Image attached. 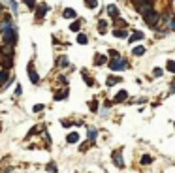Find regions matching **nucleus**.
I'll list each match as a JSON object with an SVG mask.
<instances>
[{
    "mask_svg": "<svg viewBox=\"0 0 175 173\" xmlns=\"http://www.w3.org/2000/svg\"><path fill=\"white\" fill-rule=\"evenodd\" d=\"M68 94H70V90H68V89H64V90H60V92H57V94H55V100H57V102H60V100H64V98H66Z\"/></svg>",
    "mask_w": 175,
    "mask_h": 173,
    "instance_id": "9d476101",
    "label": "nucleus"
},
{
    "mask_svg": "<svg viewBox=\"0 0 175 173\" xmlns=\"http://www.w3.org/2000/svg\"><path fill=\"white\" fill-rule=\"evenodd\" d=\"M166 68H168V72H175V62H173L171 58L166 62Z\"/></svg>",
    "mask_w": 175,
    "mask_h": 173,
    "instance_id": "393cba45",
    "label": "nucleus"
},
{
    "mask_svg": "<svg viewBox=\"0 0 175 173\" xmlns=\"http://www.w3.org/2000/svg\"><path fill=\"white\" fill-rule=\"evenodd\" d=\"M83 79L87 81V85H89V86H94V81H92V77H91V75H87V72L83 70Z\"/></svg>",
    "mask_w": 175,
    "mask_h": 173,
    "instance_id": "6ab92c4d",
    "label": "nucleus"
},
{
    "mask_svg": "<svg viewBox=\"0 0 175 173\" xmlns=\"http://www.w3.org/2000/svg\"><path fill=\"white\" fill-rule=\"evenodd\" d=\"M126 96H128V92H126V90H119V92H117V96H115L113 100H115L117 104H121V102H124V100H126Z\"/></svg>",
    "mask_w": 175,
    "mask_h": 173,
    "instance_id": "6e6552de",
    "label": "nucleus"
},
{
    "mask_svg": "<svg viewBox=\"0 0 175 173\" xmlns=\"http://www.w3.org/2000/svg\"><path fill=\"white\" fill-rule=\"evenodd\" d=\"M113 26H115V28H124V26H126V21H123V19H117Z\"/></svg>",
    "mask_w": 175,
    "mask_h": 173,
    "instance_id": "5701e85b",
    "label": "nucleus"
},
{
    "mask_svg": "<svg viewBox=\"0 0 175 173\" xmlns=\"http://www.w3.org/2000/svg\"><path fill=\"white\" fill-rule=\"evenodd\" d=\"M66 64H68L66 57H60V58H59V66H66Z\"/></svg>",
    "mask_w": 175,
    "mask_h": 173,
    "instance_id": "c756f323",
    "label": "nucleus"
},
{
    "mask_svg": "<svg viewBox=\"0 0 175 173\" xmlns=\"http://www.w3.org/2000/svg\"><path fill=\"white\" fill-rule=\"evenodd\" d=\"M23 4H27L30 9H34L36 8V0H23Z\"/></svg>",
    "mask_w": 175,
    "mask_h": 173,
    "instance_id": "bb28decb",
    "label": "nucleus"
},
{
    "mask_svg": "<svg viewBox=\"0 0 175 173\" xmlns=\"http://www.w3.org/2000/svg\"><path fill=\"white\" fill-rule=\"evenodd\" d=\"M59 81H60L62 85H66V83H68V81H66V77H62V75H60V77H59Z\"/></svg>",
    "mask_w": 175,
    "mask_h": 173,
    "instance_id": "f704fd0d",
    "label": "nucleus"
},
{
    "mask_svg": "<svg viewBox=\"0 0 175 173\" xmlns=\"http://www.w3.org/2000/svg\"><path fill=\"white\" fill-rule=\"evenodd\" d=\"M113 36H115V38H126L128 32H126L124 28H115V30H113Z\"/></svg>",
    "mask_w": 175,
    "mask_h": 173,
    "instance_id": "9b49d317",
    "label": "nucleus"
},
{
    "mask_svg": "<svg viewBox=\"0 0 175 173\" xmlns=\"http://www.w3.org/2000/svg\"><path fill=\"white\" fill-rule=\"evenodd\" d=\"M28 77H30V81L32 83H40V75H38V72H36V68H34V64H28Z\"/></svg>",
    "mask_w": 175,
    "mask_h": 173,
    "instance_id": "20e7f679",
    "label": "nucleus"
},
{
    "mask_svg": "<svg viewBox=\"0 0 175 173\" xmlns=\"http://www.w3.org/2000/svg\"><path fill=\"white\" fill-rule=\"evenodd\" d=\"M128 66V60L126 58H113L111 62H109V68H111L113 72H121Z\"/></svg>",
    "mask_w": 175,
    "mask_h": 173,
    "instance_id": "7ed1b4c3",
    "label": "nucleus"
},
{
    "mask_svg": "<svg viewBox=\"0 0 175 173\" xmlns=\"http://www.w3.org/2000/svg\"><path fill=\"white\" fill-rule=\"evenodd\" d=\"M96 136H98L96 128H89V139H91V141H94V139H96Z\"/></svg>",
    "mask_w": 175,
    "mask_h": 173,
    "instance_id": "4be33fe9",
    "label": "nucleus"
},
{
    "mask_svg": "<svg viewBox=\"0 0 175 173\" xmlns=\"http://www.w3.org/2000/svg\"><path fill=\"white\" fill-rule=\"evenodd\" d=\"M107 30V21H100V23H98V32H100V34H104V32Z\"/></svg>",
    "mask_w": 175,
    "mask_h": 173,
    "instance_id": "f3484780",
    "label": "nucleus"
},
{
    "mask_svg": "<svg viewBox=\"0 0 175 173\" xmlns=\"http://www.w3.org/2000/svg\"><path fill=\"white\" fill-rule=\"evenodd\" d=\"M143 53H145V47H143V45H138V47L132 49V55H134V57H141Z\"/></svg>",
    "mask_w": 175,
    "mask_h": 173,
    "instance_id": "2eb2a0df",
    "label": "nucleus"
},
{
    "mask_svg": "<svg viewBox=\"0 0 175 173\" xmlns=\"http://www.w3.org/2000/svg\"><path fill=\"white\" fill-rule=\"evenodd\" d=\"M66 141H68V143H77V141H79V134H77V132H72V134H68Z\"/></svg>",
    "mask_w": 175,
    "mask_h": 173,
    "instance_id": "ddd939ff",
    "label": "nucleus"
},
{
    "mask_svg": "<svg viewBox=\"0 0 175 173\" xmlns=\"http://www.w3.org/2000/svg\"><path fill=\"white\" fill-rule=\"evenodd\" d=\"M105 83H107V86H113L115 83H121V77H117V75H109V77L105 79Z\"/></svg>",
    "mask_w": 175,
    "mask_h": 173,
    "instance_id": "f8f14e48",
    "label": "nucleus"
},
{
    "mask_svg": "<svg viewBox=\"0 0 175 173\" xmlns=\"http://www.w3.org/2000/svg\"><path fill=\"white\" fill-rule=\"evenodd\" d=\"M145 36H143V32H139V30H136V32H132L130 34V41L132 43H136V41H139V40H143Z\"/></svg>",
    "mask_w": 175,
    "mask_h": 173,
    "instance_id": "0eeeda50",
    "label": "nucleus"
},
{
    "mask_svg": "<svg viewBox=\"0 0 175 173\" xmlns=\"http://www.w3.org/2000/svg\"><path fill=\"white\" fill-rule=\"evenodd\" d=\"M143 19H145V23H147L151 28H156V23L160 21V12H156V9H151L149 13L143 15Z\"/></svg>",
    "mask_w": 175,
    "mask_h": 173,
    "instance_id": "f03ea898",
    "label": "nucleus"
},
{
    "mask_svg": "<svg viewBox=\"0 0 175 173\" xmlns=\"http://www.w3.org/2000/svg\"><path fill=\"white\" fill-rule=\"evenodd\" d=\"M152 75H155V77H158V75H162V70H160V68H155V72H152Z\"/></svg>",
    "mask_w": 175,
    "mask_h": 173,
    "instance_id": "72a5a7b5",
    "label": "nucleus"
},
{
    "mask_svg": "<svg viewBox=\"0 0 175 173\" xmlns=\"http://www.w3.org/2000/svg\"><path fill=\"white\" fill-rule=\"evenodd\" d=\"M8 4H9V8H12L13 12H17V4L13 2V0H8Z\"/></svg>",
    "mask_w": 175,
    "mask_h": 173,
    "instance_id": "2f4dec72",
    "label": "nucleus"
},
{
    "mask_svg": "<svg viewBox=\"0 0 175 173\" xmlns=\"http://www.w3.org/2000/svg\"><path fill=\"white\" fill-rule=\"evenodd\" d=\"M40 111H43V105H41V104L34 105V113H40Z\"/></svg>",
    "mask_w": 175,
    "mask_h": 173,
    "instance_id": "473e14b6",
    "label": "nucleus"
},
{
    "mask_svg": "<svg viewBox=\"0 0 175 173\" xmlns=\"http://www.w3.org/2000/svg\"><path fill=\"white\" fill-rule=\"evenodd\" d=\"M77 43H81V45H87V43H89V38H87L85 34H79V36H77Z\"/></svg>",
    "mask_w": 175,
    "mask_h": 173,
    "instance_id": "aec40b11",
    "label": "nucleus"
},
{
    "mask_svg": "<svg viewBox=\"0 0 175 173\" xmlns=\"http://www.w3.org/2000/svg\"><path fill=\"white\" fill-rule=\"evenodd\" d=\"M2 40H4V45H9V47H13L15 43H17V28H15V25L12 26V28H8L6 32H2Z\"/></svg>",
    "mask_w": 175,
    "mask_h": 173,
    "instance_id": "f257e3e1",
    "label": "nucleus"
},
{
    "mask_svg": "<svg viewBox=\"0 0 175 173\" xmlns=\"http://www.w3.org/2000/svg\"><path fill=\"white\" fill-rule=\"evenodd\" d=\"M105 55H96L94 57V64H96V66H102V64H105Z\"/></svg>",
    "mask_w": 175,
    "mask_h": 173,
    "instance_id": "dca6fc26",
    "label": "nucleus"
},
{
    "mask_svg": "<svg viewBox=\"0 0 175 173\" xmlns=\"http://www.w3.org/2000/svg\"><path fill=\"white\" fill-rule=\"evenodd\" d=\"M79 28H81V21H73L70 25V30H73V32H79Z\"/></svg>",
    "mask_w": 175,
    "mask_h": 173,
    "instance_id": "a211bd4d",
    "label": "nucleus"
},
{
    "mask_svg": "<svg viewBox=\"0 0 175 173\" xmlns=\"http://www.w3.org/2000/svg\"><path fill=\"white\" fill-rule=\"evenodd\" d=\"M107 13L111 15L113 19H117V17H119V8H117L115 4H111V6H107Z\"/></svg>",
    "mask_w": 175,
    "mask_h": 173,
    "instance_id": "1a4fd4ad",
    "label": "nucleus"
},
{
    "mask_svg": "<svg viewBox=\"0 0 175 173\" xmlns=\"http://www.w3.org/2000/svg\"><path fill=\"white\" fill-rule=\"evenodd\" d=\"M8 79V70H2L0 72V81H6Z\"/></svg>",
    "mask_w": 175,
    "mask_h": 173,
    "instance_id": "c85d7f7f",
    "label": "nucleus"
},
{
    "mask_svg": "<svg viewBox=\"0 0 175 173\" xmlns=\"http://www.w3.org/2000/svg\"><path fill=\"white\" fill-rule=\"evenodd\" d=\"M113 162L117 164V168H124V162H123V150H117V153H113Z\"/></svg>",
    "mask_w": 175,
    "mask_h": 173,
    "instance_id": "39448f33",
    "label": "nucleus"
},
{
    "mask_svg": "<svg viewBox=\"0 0 175 173\" xmlns=\"http://www.w3.org/2000/svg\"><path fill=\"white\" fill-rule=\"evenodd\" d=\"M91 109H92V111L98 109V100H92V102H91Z\"/></svg>",
    "mask_w": 175,
    "mask_h": 173,
    "instance_id": "7c9ffc66",
    "label": "nucleus"
},
{
    "mask_svg": "<svg viewBox=\"0 0 175 173\" xmlns=\"http://www.w3.org/2000/svg\"><path fill=\"white\" fill-rule=\"evenodd\" d=\"M47 9H49V8H47V4H41V6L36 9V19H43V15L47 13Z\"/></svg>",
    "mask_w": 175,
    "mask_h": 173,
    "instance_id": "423d86ee",
    "label": "nucleus"
},
{
    "mask_svg": "<svg viewBox=\"0 0 175 173\" xmlns=\"http://www.w3.org/2000/svg\"><path fill=\"white\" fill-rule=\"evenodd\" d=\"M85 6L91 8V9H94V8L98 6V0H85Z\"/></svg>",
    "mask_w": 175,
    "mask_h": 173,
    "instance_id": "412c9836",
    "label": "nucleus"
},
{
    "mask_svg": "<svg viewBox=\"0 0 175 173\" xmlns=\"http://www.w3.org/2000/svg\"><path fill=\"white\" fill-rule=\"evenodd\" d=\"M151 162H152V158H151L149 154H143V156H141V164H143V166H145V164L149 166V164H151Z\"/></svg>",
    "mask_w": 175,
    "mask_h": 173,
    "instance_id": "b1692460",
    "label": "nucleus"
},
{
    "mask_svg": "<svg viewBox=\"0 0 175 173\" xmlns=\"http://www.w3.org/2000/svg\"><path fill=\"white\" fill-rule=\"evenodd\" d=\"M109 57L111 58H121V53L115 51V49H109Z\"/></svg>",
    "mask_w": 175,
    "mask_h": 173,
    "instance_id": "a878e982",
    "label": "nucleus"
},
{
    "mask_svg": "<svg viewBox=\"0 0 175 173\" xmlns=\"http://www.w3.org/2000/svg\"><path fill=\"white\" fill-rule=\"evenodd\" d=\"M62 15L66 17V19H75V9H72V8H66L62 12Z\"/></svg>",
    "mask_w": 175,
    "mask_h": 173,
    "instance_id": "4468645a",
    "label": "nucleus"
},
{
    "mask_svg": "<svg viewBox=\"0 0 175 173\" xmlns=\"http://www.w3.org/2000/svg\"><path fill=\"white\" fill-rule=\"evenodd\" d=\"M47 171L49 173H57V166H55L53 162H49V164H47Z\"/></svg>",
    "mask_w": 175,
    "mask_h": 173,
    "instance_id": "cd10ccee",
    "label": "nucleus"
}]
</instances>
